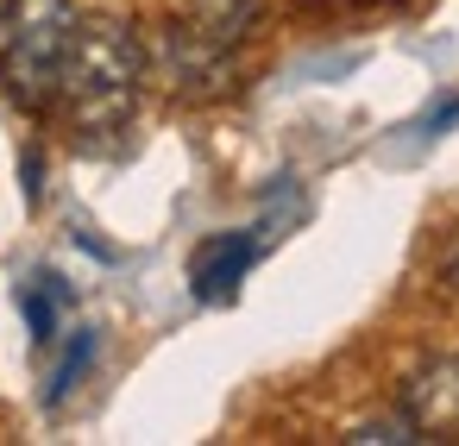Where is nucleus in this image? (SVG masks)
<instances>
[{"instance_id": "nucleus-1", "label": "nucleus", "mask_w": 459, "mask_h": 446, "mask_svg": "<svg viewBox=\"0 0 459 446\" xmlns=\"http://www.w3.org/2000/svg\"><path fill=\"white\" fill-rule=\"evenodd\" d=\"M139 82H145V45H139V32L126 20H82L51 114H64L76 139L120 133L133 120Z\"/></svg>"}, {"instance_id": "nucleus-2", "label": "nucleus", "mask_w": 459, "mask_h": 446, "mask_svg": "<svg viewBox=\"0 0 459 446\" xmlns=\"http://www.w3.org/2000/svg\"><path fill=\"white\" fill-rule=\"evenodd\" d=\"M76 26L82 13L70 0H13L7 13V51H0V89L26 114H51L70 51H76Z\"/></svg>"}, {"instance_id": "nucleus-3", "label": "nucleus", "mask_w": 459, "mask_h": 446, "mask_svg": "<svg viewBox=\"0 0 459 446\" xmlns=\"http://www.w3.org/2000/svg\"><path fill=\"white\" fill-rule=\"evenodd\" d=\"M258 252H264V233H258V227L202 239L195 258H189V289H195V302H233L239 283H246V270L258 264Z\"/></svg>"}, {"instance_id": "nucleus-4", "label": "nucleus", "mask_w": 459, "mask_h": 446, "mask_svg": "<svg viewBox=\"0 0 459 446\" xmlns=\"http://www.w3.org/2000/svg\"><path fill=\"white\" fill-rule=\"evenodd\" d=\"M403 415L415 421L421 440L459 433V358H434L403 383Z\"/></svg>"}, {"instance_id": "nucleus-5", "label": "nucleus", "mask_w": 459, "mask_h": 446, "mask_svg": "<svg viewBox=\"0 0 459 446\" xmlns=\"http://www.w3.org/2000/svg\"><path fill=\"white\" fill-rule=\"evenodd\" d=\"M70 283L57 277V270H32L26 283H20V308H26V327H32V339L39 346H51L57 339V327H64V314H70Z\"/></svg>"}, {"instance_id": "nucleus-6", "label": "nucleus", "mask_w": 459, "mask_h": 446, "mask_svg": "<svg viewBox=\"0 0 459 446\" xmlns=\"http://www.w3.org/2000/svg\"><path fill=\"white\" fill-rule=\"evenodd\" d=\"M183 13H189L195 32H208L221 45H239L246 26L258 20V0H183Z\"/></svg>"}, {"instance_id": "nucleus-7", "label": "nucleus", "mask_w": 459, "mask_h": 446, "mask_svg": "<svg viewBox=\"0 0 459 446\" xmlns=\"http://www.w3.org/2000/svg\"><path fill=\"white\" fill-rule=\"evenodd\" d=\"M89 365H95V327H76L70 346H64V358H57V371H51V383H45V402L57 408V402L89 377Z\"/></svg>"}, {"instance_id": "nucleus-8", "label": "nucleus", "mask_w": 459, "mask_h": 446, "mask_svg": "<svg viewBox=\"0 0 459 446\" xmlns=\"http://www.w3.org/2000/svg\"><path fill=\"white\" fill-rule=\"evenodd\" d=\"M346 440H352V446H403V440H421V433H415L409 415H384V421H359Z\"/></svg>"}, {"instance_id": "nucleus-9", "label": "nucleus", "mask_w": 459, "mask_h": 446, "mask_svg": "<svg viewBox=\"0 0 459 446\" xmlns=\"http://www.w3.org/2000/svg\"><path fill=\"white\" fill-rule=\"evenodd\" d=\"M453 120H459V95H453V101H440V107H434V114H428V120L415 126V133H421V139H440V133H446Z\"/></svg>"}, {"instance_id": "nucleus-10", "label": "nucleus", "mask_w": 459, "mask_h": 446, "mask_svg": "<svg viewBox=\"0 0 459 446\" xmlns=\"http://www.w3.org/2000/svg\"><path fill=\"white\" fill-rule=\"evenodd\" d=\"M7 13H13V0H0V26H7Z\"/></svg>"}]
</instances>
